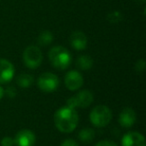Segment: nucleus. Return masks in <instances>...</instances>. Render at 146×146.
Wrapping results in <instances>:
<instances>
[{"instance_id":"obj_22","label":"nucleus","mask_w":146,"mask_h":146,"mask_svg":"<svg viewBox=\"0 0 146 146\" xmlns=\"http://www.w3.org/2000/svg\"><path fill=\"white\" fill-rule=\"evenodd\" d=\"M60 146H78V144L73 139H66L61 143Z\"/></svg>"},{"instance_id":"obj_5","label":"nucleus","mask_w":146,"mask_h":146,"mask_svg":"<svg viewBox=\"0 0 146 146\" xmlns=\"http://www.w3.org/2000/svg\"><path fill=\"white\" fill-rule=\"evenodd\" d=\"M93 94L89 90H82L67 100V106L71 108H86L93 102Z\"/></svg>"},{"instance_id":"obj_2","label":"nucleus","mask_w":146,"mask_h":146,"mask_svg":"<svg viewBox=\"0 0 146 146\" xmlns=\"http://www.w3.org/2000/svg\"><path fill=\"white\" fill-rule=\"evenodd\" d=\"M48 58L52 66L59 70L68 68L72 63L70 52L63 46H54L48 52Z\"/></svg>"},{"instance_id":"obj_11","label":"nucleus","mask_w":146,"mask_h":146,"mask_svg":"<svg viewBox=\"0 0 146 146\" xmlns=\"http://www.w3.org/2000/svg\"><path fill=\"white\" fill-rule=\"evenodd\" d=\"M119 124L124 128H130L136 122V113L132 108L126 107L120 112L118 118Z\"/></svg>"},{"instance_id":"obj_16","label":"nucleus","mask_w":146,"mask_h":146,"mask_svg":"<svg viewBox=\"0 0 146 146\" xmlns=\"http://www.w3.org/2000/svg\"><path fill=\"white\" fill-rule=\"evenodd\" d=\"M38 41L39 45H42V46H46V45L50 44L51 42L53 41V35L50 31H43L39 34L38 36Z\"/></svg>"},{"instance_id":"obj_8","label":"nucleus","mask_w":146,"mask_h":146,"mask_svg":"<svg viewBox=\"0 0 146 146\" xmlns=\"http://www.w3.org/2000/svg\"><path fill=\"white\" fill-rule=\"evenodd\" d=\"M15 69L13 64L6 59L0 58V84H6L12 80Z\"/></svg>"},{"instance_id":"obj_17","label":"nucleus","mask_w":146,"mask_h":146,"mask_svg":"<svg viewBox=\"0 0 146 146\" xmlns=\"http://www.w3.org/2000/svg\"><path fill=\"white\" fill-rule=\"evenodd\" d=\"M107 18H108V21H109V22L117 23L122 19V14L119 12V11H114V12H111L108 14Z\"/></svg>"},{"instance_id":"obj_19","label":"nucleus","mask_w":146,"mask_h":146,"mask_svg":"<svg viewBox=\"0 0 146 146\" xmlns=\"http://www.w3.org/2000/svg\"><path fill=\"white\" fill-rule=\"evenodd\" d=\"M145 66H146V64H145L144 59H139L135 64V69L137 72H142V71H144V69H145Z\"/></svg>"},{"instance_id":"obj_23","label":"nucleus","mask_w":146,"mask_h":146,"mask_svg":"<svg viewBox=\"0 0 146 146\" xmlns=\"http://www.w3.org/2000/svg\"><path fill=\"white\" fill-rule=\"evenodd\" d=\"M3 95H4V89H3V88L0 86V99L3 97Z\"/></svg>"},{"instance_id":"obj_12","label":"nucleus","mask_w":146,"mask_h":146,"mask_svg":"<svg viewBox=\"0 0 146 146\" xmlns=\"http://www.w3.org/2000/svg\"><path fill=\"white\" fill-rule=\"evenodd\" d=\"M70 44L76 50H83L87 46V37L81 31H74L70 35Z\"/></svg>"},{"instance_id":"obj_18","label":"nucleus","mask_w":146,"mask_h":146,"mask_svg":"<svg viewBox=\"0 0 146 146\" xmlns=\"http://www.w3.org/2000/svg\"><path fill=\"white\" fill-rule=\"evenodd\" d=\"M1 144L2 146H13L14 145V138L9 137V136H5L2 140H1Z\"/></svg>"},{"instance_id":"obj_4","label":"nucleus","mask_w":146,"mask_h":146,"mask_svg":"<svg viewBox=\"0 0 146 146\" xmlns=\"http://www.w3.org/2000/svg\"><path fill=\"white\" fill-rule=\"evenodd\" d=\"M43 55L41 50L37 46L31 45L28 46L23 52V62L26 67L30 69H35L40 66L42 63Z\"/></svg>"},{"instance_id":"obj_1","label":"nucleus","mask_w":146,"mask_h":146,"mask_svg":"<svg viewBox=\"0 0 146 146\" xmlns=\"http://www.w3.org/2000/svg\"><path fill=\"white\" fill-rule=\"evenodd\" d=\"M78 113L74 108L63 106L56 110L54 114V123L56 128L63 133H70L74 131L78 124Z\"/></svg>"},{"instance_id":"obj_9","label":"nucleus","mask_w":146,"mask_h":146,"mask_svg":"<svg viewBox=\"0 0 146 146\" xmlns=\"http://www.w3.org/2000/svg\"><path fill=\"white\" fill-rule=\"evenodd\" d=\"M35 134L29 129H22L16 133L14 143L17 146H33L35 144Z\"/></svg>"},{"instance_id":"obj_10","label":"nucleus","mask_w":146,"mask_h":146,"mask_svg":"<svg viewBox=\"0 0 146 146\" xmlns=\"http://www.w3.org/2000/svg\"><path fill=\"white\" fill-rule=\"evenodd\" d=\"M121 146H146L145 138L139 132H128L122 138Z\"/></svg>"},{"instance_id":"obj_14","label":"nucleus","mask_w":146,"mask_h":146,"mask_svg":"<svg viewBox=\"0 0 146 146\" xmlns=\"http://www.w3.org/2000/svg\"><path fill=\"white\" fill-rule=\"evenodd\" d=\"M94 137H95V132L91 128H84V129L80 130L79 133H78V138L85 143L91 142L94 139Z\"/></svg>"},{"instance_id":"obj_13","label":"nucleus","mask_w":146,"mask_h":146,"mask_svg":"<svg viewBox=\"0 0 146 146\" xmlns=\"http://www.w3.org/2000/svg\"><path fill=\"white\" fill-rule=\"evenodd\" d=\"M76 65L81 70H89L93 65V60L88 55H82V56H79L77 58Z\"/></svg>"},{"instance_id":"obj_6","label":"nucleus","mask_w":146,"mask_h":146,"mask_svg":"<svg viewBox=\"0 0 146 146\" xmlns=\"http://www.w3.org/2000/svg\"><path fill=\"white\" fill-rule=\"evenodd\" d=\"M37 84L41 91L50 93L58 88L59 86V79L54 73L45 72L39 76L37 80Z\"/></svg>"},{"instance_id":"obj_20","label":"nucleus","mask_w":146,"mask_h":146,"mask_svg":"<svg viewBox=\"0 0 146 146\" xmlns=\"http://www.w3.org/2000/svg\"><path fill=\"white\" fill-rule=\"evenodd\" d=\"M95 146H118V145L116 143H114L113 141H110V140H101L98 143H96Z\"/></svg>"},{"instance_id":"obj_21","label":"nucleus","mask_w":146,"mask_h":146,"mask_svg":"<svg viewBox=\"0 0 146 146\" xmlns=\"http://www.w3.org/2000/svg\"><path fill=\"white\" fill-rule=\"evenodd\" d=\"M4 93H6L8 97L13 98L15 95H16V89H15L13 86H10V87H8L6 90H4Z\"/></svg>"},{"instance_id":"obj_3","label":"nucleus","mask_w":146,"mask_h":146,"mask_svg":"<svg viewBox=\"0 0 146 146\" xmlns=\"http://www.w3.org/2000/svg\"><path fill=\"white\" fill-rule=\"evenodd\" d=\"M90 121L96 127H105L110 123L112 119V112L107 106H95L90 112Z\"/></svg>"},{"instance_id":"obj_15","label":"nucleus","mask_w":146,"mask_h":146,"mask_svg":"<svg viewBox=\"0 0 146 146\" xmlns=\"http://www.w3.org/2000/svg\"><path fill=\"white\" fill-rule=\"evenodd\" d=\"M33 80L34 79H33L32 75H30V74H24V73H23V74H20V75L17 77L16 82L20 87L27 88L32 85Z\"/></svg>"},{"instance_id":"obj_7","label":"nucleus","mask_w":146,"mask_h":146,"mask_svg":"<svg viewBox=\"0 0 146 146\" xmlns=\"http://www.w3.org/2000/svg\"><path fill=\"white\" fill-rule=\"evenodd\" d=\"M64 83L67 89L70 91H75L82 87L83 85V77L78 71L71 70L67 72L64 78Z\"/></svg>"}]
</instances>
